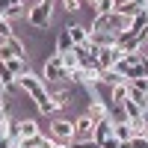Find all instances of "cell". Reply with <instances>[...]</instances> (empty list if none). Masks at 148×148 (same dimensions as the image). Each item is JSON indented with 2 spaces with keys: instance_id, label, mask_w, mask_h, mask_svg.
Segmentation results:
<instances>
[{
  "instance_id": "obj_1",
  "label": "cell",
  "mask_w": 148,
  "mask_h": 148,
  "mask_svg": "<svg viewBox=\"0 0 148 148\" xmlns=\"http://www.w3.org/2000/svg\"><path fill=\"white\" fill-rule=\"evenodd\" d=\"M18 86H21L24 92H27V98L36 104V110H39V113H45V116H53V113H59L56 101L51 98V92H47V86H45V80L39 77V74H33V71L21 74V77H18Z\"/></svg>"
},
{
  "instance_id": "obj_2",
  "label": "cell",
  "mask_w": 148,
  "mask_h": 148,
  "mask_svg": "<svg viewBox=\"0 0 148 148\" xmlns=\"http://www.w3.org/2000/svg\"><path fill=\"white\" fill-rule=\"evenodd\" d=\"M53 6H56V0H42L39 6H33L30 12H27V21H30V27L33 30H47V24H51V18H53Z\"/></svg>"
},
{
  "instance_id": "obj_3",
  "label": "cell",
  "mask_w": 148,
  "mask_h": 148,
  "mask_svg": "<svg viewBox=\"0 0 148 148\" xmlns=\"http://www.w3.org/2000/svg\"><path fill=\"white\" fill-rule=\"evenodd\" d=\"M42 80H45V83H68V71L62 68V59H59L56 53L45 59V65H42Z\"/></svg>"
},
{
  "instance_id": "obj_4",
  "label": "cell",
  "mask_w": 148,
  "mask_h": 148,
  "mask_svg": "<svg viewBox=\"0 0 148 148\" xmlns=\"http://www.w3.org/2000/svg\"><path fill=\"white\" fill-rule=\"evenodd\" d=\"M51 139H56V142H71V139H74V121H71V119H53V121H51Z\"/></svg>"
},
{
  "instance_id": "obj_5",
  "label": "cell",
  "mask_w": 148,
  "mask_h": 148,
  "mask_svg": "<svg viewBox=\"0 0 148 148\" xmlns=\"http://www.w3.org/2000/svg\"><path fill=\"white\" fill-rule=\"evenodd\" d=\"M86 139H95V121L89 116H80V119H74V139L71 142H86Z\"/></svg>"
},
{
  "instance_id": "obj_6",
  "label": "cell",
  "mask_w": 148,
  "mask_h": 148,
  "mask_svg": "<svg viewBox=\"0 0 148 148\" xmlns=\"http://www.w3.org/2000/svg\"><path fill=\"white\" fill-rule=\"evenodd\" d=\"M121 56H125V53H121V47H119V45H116V47H98V65H101V71L113 68Z\"/></svg>"
},
{
  "instance_id": "obj_7",
  "label": "cell",
  "mask_w": 148,
  "mask_h": 148,
  "mask_svg": "<svg viewBox=\"0 0 148 148\" xmlns=\"http://www.w3.org/2000/svg\"><path fill=\"white\" fill-rule=\"evenodd\" d=\"M86 116H89L95 125H98V121L110 119V110H107V104H104V101H98V95H95L92 101H89V107H86Z\"/></svg>"
},
{
  "instance_id": "obj_8",
  "label": "cell",
  "mask_w": 148,
  "mask_h": 148,
  "mask_svg": "<svg viewBox=\"0 0 148 148\" xmlns=\"http://www.w3.org/2000/svg\"><path fill=\"white\" fill-rule=\"evenodd\" d=\"M68 36H71L74 47L86 45V42H89V27H86V24H68Z\"/></svg>"
},
{
  "instance_id": "obj_9",
  "label": "cell",
  "mask_w": 148,
  "mask_h": 148,
  "mask_svg": "<svg viewBox=\"0 0 148 148\" xmlns=\"http://www.w3.org/2000/svg\"><path fill=\"white\" fill-rule=\"evenodd\" d=\"M51 98L56 101V107H59V110H62V107H68V104H74V86H62V89L51 92Z\"/></svg>"
},
{
  "instance_id": "obj_10",
  "label": "cell",
  "mask_w": 148,
  "mask_h": 148,
  "mask_svg": "<svg viewBox=\"0 0 148 148\" xmlns=\"http://www.w3.org/2000/svg\"><path fill=\"white\" fill-rule=\"evenodd\" d=\"M127 101H133L139 110H142V116L148 113V92H139V89H133V86L127 83Z\"/></svg>"
},
{
  "instance_id": "obj_11",
  "label": "cell",
  "mask_w": 148,
  "mask_h": 148,
  "mask_svg": "<svg viewBox=\"0 0 148 148\" xmlns=\"http://www.w3.org/2000/svg\"><path fill=\"white\" fill-rule=\"evenodd\" d=\"M68 51H74V42H71V36H68V27H62L59 36H56V56H62Z\"/></svg>"
},
{
  "instance_id": "obj_12",
  "label": "cell",
  "mask_w": 148,
  "mask_h": 148,
  "mask_svg": "<svg viewBox=\"0 0 148 148\" xmlns=\"http://www.w3.org/2000/svg\"><path fill=\"white\" fill-rule=\"evenodd\" d=\"M110 136H113V121H110V119L98 121V125H95V142L104 145V139H110Z\"/></svg>"
},
{
  "instance_id": "obj_13",
  "label": "cell",
  "mask_w": 148,
  "mask_h": 148,
  "mask_svg": "<svg viewBox=\"0 0 148 148\" xmlns=\"http://www.w3.org/2000/svg\"><path fill=\"white\" fill-rule=\"evenodd\" d=\"M18 125H21V139H27V136H36V133H42V127H39V121L36 119H18Z\"/></svg>"
},
{
  "instance_id": "obj_14",
  "label": "cell",
  "mask_w": 148,
  "mask_h": 148,
  "mask_svg": "<svg viewBox=\"0 0 148 148\" xmlns=\"http://www.w3.org/2000/svg\"><path fill=\"white\" fill-rule=\"evenodd\" d=\"M113 136H116L119 142H130L133 136H139V133H136V130H133L127 121H125V125H113Z\"/></svg>"
},
{
  "instance_id": "obj_15",
  "label": "cell",
  "mask_w": 148,
  "mask_h": 148,
  "mask_svg": "<svg viewBox=\"0 0 148 148\" xmlns=\"http://www.w3.org/2000/svg\"><path fill=\"white\" fill-rule=\"evenodd\" d=\"M116 12H119L121 18H127V21H130V18H136L142 9H139L136 3H130V0H121V3H116Z\"/></svg>"
},
{
  "instance_id": "obj_16",
  "label": "cell",
  "mask_w": 148,
  "mask_h": 148,
  "mask_svg": "<svg viewBox=\"0 0 148 148\" xmlns=\"http://www.w3.org/2000/svg\"><path fill=\"white\" fill-rule=\"evenodd\" d=\"M3 65H6V68H9L12 74H15V80L21 77V74H27V71H30V65H27V59H18V56H15V59H9V62H3Z\"/></svg>"
},
{
  "instance_id": "obj_17",
  "label": "cell",
  "mask_w": 148,
  "mask_h": 148,
  "mask_svg": "<svg viewBox=\"0 0 148 148\" xmlns=\"http://www.w3.org/2000/svg\"><path fill=\"white\" fill-rule=\"evenodd\" d=\"M95 6V15H110V12H116V3L119 0H89Z\"/></svg>"
},
{
  "instance_id": "obj_18",
  "label": "cell",
  "mask_w": 148,
  "mask_h": 148,
  "mask_svg": "<svg viewBox=\"0 0 148 148\" xmlns=\"http://www.w3.org/2000/svg\"><path fill=\"white\" fill-rule=\"evenodd\" d=\"M59 59H62V68H65V71H74V68H80V59H77V53H74V51L62 53Z\"/></svg>"
},
{
  "instance_id": "obj_19",
  "label": "cell",
  "mask_w": 148,
  "mask_h": 148,
  "mask_svg": "<svg viewBox=\"0 0 148 148\" xmlns=\"http://www.w3.org/2000/svg\"><path fill=\"white\" fill-rule=\"evenodd\" d=\"M12 21H6V18H0V42H9L12 39Z\"/></svg>"
},
{
  "instance_id": "obj_20",
  "label": "cell",
  "mask_w": 148,
  "mask_h": 148,
  "mask_svg": "<svg viewBox=\"0 0 148 148\" xmlns=\"http://www.w3.org/2000/svg\"><path fill=\"white\" fill-rule=\"evenodd\" d=\"M9 127H12V116L9 113H3V116H0V136H9Z\"/></svg>"
},
{
  "instance_id": "obj_21",
  "label": "cell",
  "mask_w": 148,
  "mask_h": 148,
  "mask_svg": "<svg viewBox=\"0 0 148 148\" xmlns=\"http://www.w3.org/2000/svg\"><path fill=\"white\" fill-rule=\"evenodd\" d=\"M127 148H148V142H145L142 136H133V139L127 142Z\"/></svg>"
},
{
  "instance_id": "obj_22",
  "label": "cell",
  "mask_w": 148,
  "mask_h": 148,
  "mask_svg": "<svg viewBox=\"0 0 148 148\" xmlns=\"http://www.w3.org/2000/svg\"><path fill=\"white\" fill-rule=\"evenodd\" d=\"M51 148H71V142H56V139H51Z\"/></svg>"
},
{
  "instance_id": "obj_23",
  "label": "cell",
  "mask_w": 148,
  "mask_h": 148,
  "mask_svg": "<svg viewBox=\"0 0 148 148\" xmlns=\"http://www.w3.org/2000/svg\"><path fill=\"white\" fill-rule=\"evenodd\" d=\"M130 3H136L139 9H148V3H145V0H130Z\"/></svg>"
},
{
  "instance_id": "obj_24",
  "label": "cell",
  "mask_w": 148,
  "mask_h": 148,
  "mask_svg": "<svg viewBox=\"0 0 148 148\" xmlns=\"http://www.w3.org/2000/svg\"><path fill=\"white\" fill-rule=\"evenodd\" d=\"M0 148H9V139H3V136H0Z\"/></svg>"
},
{
  "instance_id": "obj_25",
  "label": "cell",
  "mask_w": 148,
  "mask_h": 148,
  "mask_svg": "<svg viewBox=\"0 0 148 148\" xmlns=\"http://www.w3.org/2000/svg\"><path fill=\"white\" fill-rule=\"evenodd\" d=\"M42 148H51V136H47V139H45V145H42Z\"/></svg>"
}]
</instances>
